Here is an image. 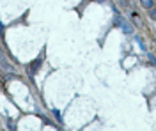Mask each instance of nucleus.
<instances>
[{"mask_svg":"<svg viewBox=\"0 0 156 131\" xmlns=\"http://www.w3.org/2000/svg\"><path fill=\"white\" fill-rule=\"evenodd\" d=\"M115 25H117V27H121V28L124 30V34H131V32H133V27H131V25H130V23H128L123 16H119V14H115Z\"/></svg>","mask_w":156,"mask_h":131,"instance_id":"f257e3e1","label":"nucleus"},{"mask_svg":"<svg viewBox=\"0 0 156 131\" xmlns=\"http://www.w3.org/2000/svg\"><path fill=\"white\" fill-rule=\"evenodd\" d=\"M98 2H105V0H98Z\"/></svg>","mask_w":156,"mask_h":131,"instance_id":"0eeeda50","label":"nucleus"},{"mask_svg":"<svg viewBox=\"0 0 156 131\" xmlns=\"http://www.w3.org/2000/svg\"><path fill=\"white\" fill-rule=\"evenodd\" d=\"M147 59H149V62L156 67V57H155V55H153V53H147Z\"/></svg>","mask_w":156,"mask_h":131,"instance_id":"20e7f679","label":"nucleus"},{"mask_svg":"<svg viewBox=\"0 0 156 131\" xmlns=\"http://www.w3.org/2000/svg\"><path fill=\"white\" fill-rule=\"evenodd\" d=\"M53 115H55L59 121H62V117H60V112H59V110H53Z\"/></svg>","mask_w":156,"mask_h":131,"instance_id":"423d86ee","label":"nucleus"},{"mask_svg":"<svg viewBox=\"0 0 156 131\" xmlns=\"http://www.w3.org/2000/svg\"><path fill=\"white\" fill-rule=\"evenodd\" d=\"M43 60H44V53H41V57H39L37 60H34V62L30 64V71H37V69H39V66L43 64Z\"/></svg>","mask_w":156,"mask_h":131,"instance_id":"f03ea898","label":"nucleus"},{"mask_svg":"<svg viewBox=\"0 0 156 131\" xmlns=\"http://www.w3.org/2000/svg\"><path fill=\"white\" fill-rule=\"evenodd\" d=\"M140 4H142V7L147 9V11L153 9V0H140Z\"/></svg>","mask_w":156,"mask_h":131,"instance_id":"7ed1b4c3","label":"nucleus"},{"mask_svg":"<svg viewBox=\"0 0 156 131\" xmlns=\"http://www.w3.org/2000/svg\"><path fill=\"white\" fill-rule=\"evenodd\" d=\"M149 16H151V20L156 21V9H151V11H149Z\"/></svg>","mask_w":156,"mask_h":131,"instance_id":"39448f33","label":"nucleus"}]
</instances>
